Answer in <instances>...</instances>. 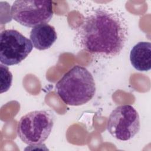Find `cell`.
I'll return each mask as SVG.
<instances>
[{"instance_id":"1","label":"cell","mask_w":151,"mask_h":151,"mask_svg":"<svg viewBox=\"0 0 151 151\" xmlns=\"http://www.w3.org/2000/svg\"><path fill=\"white\" fill-rule=\"evenodd\" d=\"M129 37V28L123 14L107 5H97L86 12L77 27L76 45L93 56L111 58L120 54Z\"/></svg>"},{"instance_id":"2","label":"cell","mask_w":151,"mask_h":151,"mask_svg":"<svg viewBox=\"0 0 151 151\" xmlns=\"http://www.w3.org/2000/svg\"><path fill=\"white\" fill-rule=\"evenodd\" d=\"M57 94L70 106L88 102L96 93V84L91 73L85 67L76 65L67 72L55 85Z\"/></svg>"},{"instance_id":"3","label":"cell","mask_w":151,"mask_h":151,"mask_svg":"<svg viewBox=\"0 0 151 151\" xmlns=\"http://www.w3.org/2000/svg\"><path fill=\"white\" fill-rule=\"evenodd\" d=\"M53 125V114L50 111H32L20 119L17 125V134L25 143L38 145L48 137Z\"/></svg>"},{"instance_id":"4","label":"cell","mask_w":151,"mask_h":151,"mask_svg":"<svg viewBox=\"0 0 151 151\" xmlns=\"http://www.w3.org/2000/svg\"><path fill=\"white\" fill-rule=\"evenodd\" d=\"M11 15L21 25L34 28L50 21L53 15L52 2L51 1H15L11 6Z\"/></svg>"},{"instance_id":"5","label":"cell","mask_w":151,"mask_h":151,"mask_svg":"<svg viewBox=\"0 0 151 151\" xmlns=\"http://www.w3.org/2000/svg\"><path fill=\"white\" fill-rule=\"evenodd\" d=\"M140 128L139 114L130 105H122L114 109L109 116L107 126L109 133L122 141L132 139Z\"/></svg>"},{"instance_id":"6","label":"cell","mask_w":151,"mask_h":151,"mask_svg":"<svg viewBox=\"0 0 151 151\" xmlns=\"http://www.w3.org/2000/svg\"><path fill=\"white\" fill-rule=\"evenodd\" d=\"M32 44L28 38L15 29H5L0 35V61L6 65H16L31 52Z\"/></svg>"},{"instance_id":"7","label":"cell","mask_w":151,"mask_h":151,"mask_svg":"<svg viewBox=\"0 0 151 151\" xmlns=\"http://www.w3.org/2000/svg\"><path fill=\"white\" fill-rule=\"evenodd\" d=\"M29 38L36 49L44 50L50 48L53 45L57 38V35L54 27L44 24L32 28Z\"/></svg>"},{"instance_id":"8","label":"cell","mask_w":151,"mask_h":151,"mask_svg":"<svg viewBox=\"0 0 151 151\" xmlns=\"http://www.w3.org/2000/svg\"><path fill=\"white\" fill-rule=\"evenodd\" d=\"M130 60L132 66L140 71H149L151 68V44L142 41L132 48Z\"/></svg>"},{"instance_id":"9","label":"cell","mask_w":151,"mask_h":151,"mask_svg":"<svg viewBox=\"0 0 151 151\" xmlns=\"http://www.w3.org/2000/svg\"><path fill=\"white\" fill-rule=\"evenodd\" d=\"M1 68V93L8 91L11 86L12 75L9 68L5 65L0 64Z\"/></svg>"}]
</instances>
